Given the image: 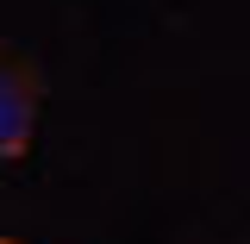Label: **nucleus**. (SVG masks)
<instances>
[{
  "label": "nucleus",
  "instance_id": "nucleus-2",
  "mask_svg": "<svg viewBox=\"0 0 250 244\" xmlns=\"http://www.w3.org/2000/svg\"><path fill=\"white\" fill-rule=\"evenodd\" d=\"M0 244H25V238H0Z\"/></svg>",
  "mask_w": 250,
  "mask_h": 244
},
{
  "label": "nucleus",
  "instance_id": "nucleus-1",
  "mask_svg": "<svg viewBox=\"0 0 250 244\" xmlns=\"http://www.w3.org/2000/svg\"><path fill=\"white\" fill-rule=\"evenodd\" d=\"M38 107H44V75L25 50L0 44V163L31 151L38 138Z\"/></svg>",
  "mask_w": 250,
  "mask_h": 244
}]
</instances>
